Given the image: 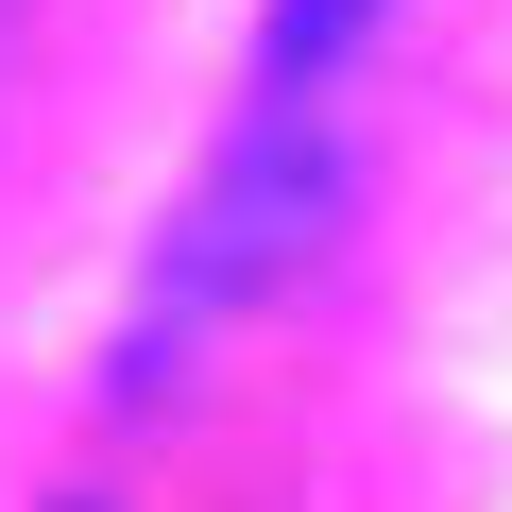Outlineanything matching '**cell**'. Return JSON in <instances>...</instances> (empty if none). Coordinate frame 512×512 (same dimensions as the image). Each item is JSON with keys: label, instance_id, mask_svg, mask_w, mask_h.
Listing matches in <instances>:
<instances>
[{"label": "cell", "instance_id": "6da1fadb", "mask_svg": "<svg viewBox=\"0 0 512 512\" xmlns=\"http://www.w3.org/2000/svg\"><path fill=\"white\" fill-rule=\"evenodd\" d=\"M325 205H342V154L291 120V103H256V137L222 154V188L188 205V239H171V274H154V325H137V359L188 325V308H239V291H274L291 256L325 239Z\"/></svg>", "mask_w": 512, "mask_h": 512}, {"label": "cell", "instance_id": "7a4b0ae2", "mask_svg": "<svg viewBox=\"0 0 512 512\" xmlns=\"http://www.w3.org/2000/svg\"><path fill=\"white\" fill-rule=\"evenodd\" d=\"M359 18H376V0H274V86H308V69H325Z\"/></svg>", "mask_w": 512, "mask_h": 512}]
</instances>
